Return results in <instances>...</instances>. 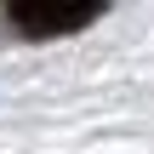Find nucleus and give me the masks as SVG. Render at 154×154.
I'll return each mask as SVG.
<instances>
[{"label":"nucleus","mask_w":154,"mask_h":154,"mask_svg":"<svg viewBox=\"0 0 154 154\" xmlns=\"http://www.w3.org/2000/svg\"><path fill=\"white\" fill-rule=\"evenodd\" d=\"M23 34H69V29H86L91 17H103L97 0H17L6 11Z\"/></svg>","instance_id":"obj_1"}]
</instances>
